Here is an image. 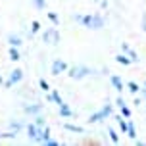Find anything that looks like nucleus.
<instances>
[{
    "mask_svg": "<svg viewBox=\"0 0 146 146\" xmlns=\"http://www.w3.org/2000/svg\"><path fill=\"white\" fill-rule=\"evenodd\" d=\"M81 25L87 27V29H92V31H100L106 25V21H104V17L100 14H88V15H83Z\"/></svg>",
    "mask_w": 146,
    "mask_h": 146,
    "instance_id": "obj_1",
    "label": "nucleus"
},
{
    "mask_svg": "<svg viewBox=\"0 0 146 146\" xmlns=\"http://www.w3.org/2000/svg\"><path fill=\"white\" fill-rule=\"evenodd\" d=\"M67 75L71 77V79H85L87 75H90V73H94L90 67H87V66H73V67H67Z\"/></svg>",
    "mask_w": 146,
    "mask_h": 146,
    "instance_id": "obj_2",
    "label": "nucleus"
},
{
    "mask_svg": "<svg viewBox=\"0 0 146 146\" xmlns=\"http://www.w3.org/2000/svg\"><path fill=\"white\" fill-rule=\"evenodd\" d=\"M42 42L46 44H58L60 42V33L56 27H48V29H44L42 33Z\"/></svg>",
    "mask_w": 146,
    "mask_h": 146,
    "instance_id": "obj_3",
    "label": "nucleus"
},
{
    "mask_svg": "<svg viewBox=\"0 0 146 146\" xmlns=\"http://www.w3.org/2000/svg\"><path fill=\"white\" fill-rule=\"evenodd\" d=\"M21 79H23V71L19 69V67H17V69H14V71L10 73V79H8V81H4L2 85H4L6 88H10L12 85H17V83H19Z\"/></svg>",
    "mask_w": 146,
    "mask_h": 146,
    "instance_id": "obj_4",
    "label": "nucleus"
},
{
    "mask_svg": "<svg viewBox=\"0 0 146 146\" xmlns=\"http://www.w3.org/2000/svg\"><path fill=\"white\" fill-rule=\"evenodd\" d=\"M67 67H69V66H67L64 60H54V62H52V69H50V71H52L54 77H58L60 73H66L67 71Z\"/></svg>",
    "mask_w": 146,
    "mask_h": 146,
    "instance_id": "obj_5",
    "label": "nucleus"
},
{
    "mask_svg": "<svg viewBox=\"0 0 146 146\" xmlns=\"http://www.w3.org/2000/svg\"><path fill=\"white\" fill-rule=\"evenodd\" d=\"M23 111L27 115H36V113H42V104H25Z\"/></svg>",
    "mask_w": 146,
    "mask_h": 146,
    "instance_id": "obj_6",
    "label": "nucleus"
},
{
    "mask_svg": "<svg viewBox=\"0 0 146 146\" xmlns=\"http://www.w3.org/2000/svg\"><path fill=\"white\" fill-rule=\"evenodd\" d=\"M110 83H111V87L115 88L117 92H123L125 90V83H123V79H121L119 75H111V77H110Z\"/></svg>",
    "mask_w": 146,
    "mask_h": 146,
    "instance_id": "obj_7",
    "label": "nucleus"
},
{
    "mask_svg": "<svg viewBox=\"0 0 146 146\" xmlns=\"http://www.w3.org/2000/svg\"><path fill=\"white\" fill-rule=\"evenodd\" d=\"M50 139V127L48 125H44V127H40V131H38V137L35 139V142H38V144H44V140Z\"/></svg>",
    "mask_w": 146,
    "mask_h": 146,
    "instance_id": "obj_8",
    "label": "nucleus"
},
{
    "mask_svg": "<svg viewBox=\"0 0 146 146\" xmlns=\"http://www.w3.org/2000/svg\"><path fill=\"white\" fill-rule=\"evenodd\" d=\"M25 131H27V137H29L31 140H35L36 137H38V131H40V127L35 123H29L27 127H25Z\"/></svg>",
    "mask_w": 146,
    "mask_h": 146,
    "instance_id": "obj_9",
    "label": "nucleus"
},
{
    "mask_svg": "<svg viewBox=\"0 0 146 146\" xmlns=\"http://www.w3.org/2000/svg\"><path fill=\"white\" fill-rule=\"evenodd\" d=\"M60 115H62V117H66V119H69V117H73L75 113H73V110L69 108V106H67L66 102H62V104H60Z\"/></svg>",
    "mask_w": 146,
    "mask_h": 146,
    "instance_id": "obj_10",
    "label": "nucleus"
},
{
    "mask_svg": "<svg viewBox=\"0 0 146 146\" xmlns=\"http://www.w3.org/2000/svg\"><path fill=\"white\" fill-rule=\"evenodd\" d=\"M104 119H106V115H104V111L100 110V111H94V113H90V117H88V123H102Z\"/></svg>",
    "mask_w": 146,
    "mask_h": 146,
    "instance_id": "obj_11",
    "label": "nucleus"
},
{
    "mask_svg": "<svg viewBox=\"0 0 146 146\" xmlns=\"http://www.w3.org/2000/svg\"><path fill=\"white\" fill-rule=\"evenodd\" d=\"M64 129L69 133H79V135H83L85 133V129L81 127V125H73V123H64Z\"/></svg>",
    "mask_w": 146,
    "mask_h": 146,
    "instance_id": "obj_12",
    "label": "nucleus"
},
{
    "mask_svg": "<svg viewBox=\"0 0 146 146\" xmlns=\"http://www.w3.org/2000/svg\"><path fill=\"white\" fill-rule=\"evenodd\" d=\"M127 137H129V139L131 140H135L137 139V127H135V123H131V121H127Z\"/></svg>",
    "mask_w": 146,
    "mask_h": 146,
    "instance_id": "obj_13",
    "label": "nucleus"
},
{
    "mask_svg": "<svg viewBox=\"0 0 146 146\" xmlns=\"http://www.w3.org/2000/svg\"><path fill=\"white\" fill-rule=\"evenodd\" d=\"M8 54H10V60H12V62H19V60H21V56H19V50H17V46H10Z\"/></svg>",
    "mask_w": 146,
    "mask_h": 146,
    "instance_id": "obj_14",
    "label": "nucleus"
},
{
    "mask_svg": "<svg viewBox=\"0 0 146 146\" xmlns=\"http://www.w3.org/2000/svg\"><path fill=\"white\" fill-rule=\"evenodd\" d=\"M115 62L117 64H121V66H131V60H129V56H127V54H117L115 56Z\"/></svg>",
    "mask_w": 146,
    "mask_h": 146,
    "instance_id": "obj_15",
    "label": "nucleus"
},
{
    "mask_svg": "<svg viewBox=\"0 0 146 146\" xmlns=\"http://www.w3.org/2000/svg\"><path fill=\"white\" fill-rule=\"evenodd\" d=\"M125 90H129L131 94H137L140 90V87H139V83H135V81H129L127 85H125Z\"/></svg>",
    "mask_w": 146,
    "mask_h": 146,
    "instance_id": "obj_16",
    "label": "nucleus"
},
{
    "mask_svg": "<svg viewBox=\"0 0 146 146\" xmlns=\"http://www.w3.org/2000/svg\"><path fill=\"white\" fill-rule=\"evenodd\" d=\"M8 42H10V46H17V48H19L23 44V40L17 35H8Z\"/></svg>",
    "mask_w": 146,
    "mask_h": 146,
    "instance_id": "obj_17",
    "label": "nucleus"
},
{
    "mask_svg": "<svg viewBox=\"0 0 146 146\" xmlns=\"http://www.w3.org/2000/svg\"><path fill=\"white\" fill-rule=\"evenodd\" d=\"M127 56H129V60H131V64H139V62H140L139 54H137V52H135V50H131V48L127 50Z\"/></svg>",
    "mask_w": 146,
    "mask_h": 146,
    "instance_id": "obj_18",
    "label": "nucleus"
},
{
    "mask_svg": "<svg viewBox=\"0 0 146 146\" xmlns=\"http://www.w3.org/2000/svg\"><path fill=\"white\" fill-rule=\"evenodd\" d=\"M50 96H52V102H56L58 106H60L62 102H64V98L60 96V90H52V92H50Z\"/></svg>",
    "mask_w": 146,
    "mask_h": 146,
    "instance_id": "obj_19",
    "label": "nucleus"
},
{
    "mask_svg": "<svg viewBox=\"0 0 146 146\" xmlns=\"http://www.w3.org/2000/svg\"><path fill=\"white\" fill-rule=\"evenodd\" d=\"M108 135H110V140H111L113 144H119V135H117V133L113 131L111 127H110V129H108Z\"/></svg>",
    "mask_w": 146,
    "mask_h": 146,
    "instance_id": "obj_20",
    "label": "nucleus"
},
{
    "mask_svg": "<svg viewBox=\"0 0 146 146\" xmlns=\"http://www.w3.org/2000/svg\"><path fill=\"white\" fill-rule=\"evenodd\" d=\"M102 111H104V115H106V117H110L111 113H113V106H111V104H104Z\"/></svg>",
    "mask_w": 146,
    "mask_h": 146,
    "instance_id": "obj_21",
    "label": "nucleus"
},
{
    "mask_svg": "<svg viewBox=\"0 0 146 146\" xmlns=\"http://www.w3.org/2000/svg\"><path fill=\"white\" fill-rule=\"evenodd\" d=\"M121 115H123L125 119H129V117H131V108H129L127 104H123V106H121Z\"/></svg>",
    "mask_w": 146,
    "mask_h": 146,
    "instance_id": "obj_22",
    "label": "nucleus"
},
{
    "mask_svg": "<svg viewBox=\"0 0 146 146\" xmlns=\"http://www.w3.org/2000/svg\"><path fill=\"white\" fill-rule=\"evenodd\" d=\"M10 127H12V131L19 133V131H21V127H23V123H21V121H10Z\"/></svg>",
    "mask_w": 146,
    "mask_h": 146,
    "instance_id": "obj_23",
    "label": "nucleus"
},
{
    "mask_svg": "<svg viewBox=\"0 0 146 146\" xmlns=\"http://www.w3.org/2000/svg\"><path fill=\"white\" fill-rule=\"evenodd\" d=\"M35 125H38V127H44V125H46V119H44L40 113H36V115H35Z\"/></svg>",
    "mask_w": 146,
    "mask_h": 146,
    "instance_id": "obj_24",
    "label": "nucleus"
},
{
    "mask_svg": "<svg viewBox=\"0 0 146 146\" xmlns=\"http://www.w3.org/2000/svg\"><path fill=\"white\" fill-rule=\"evenodd\" d=\"M15 135H17V133H15V131H8V133H0V139H8V140H12V139H15Z\"/></svg>",
    "mask_w": 146,
    "mask_h": 146,
    "instance_id": "obj_25",
    "label": "nucleus"
},
{
    "mask_svg": "<svg viewBox=\"0 0 146 146\" xmlns=\"http://www.w3.org/2000/svg\"><path fill=\"white\" fill-rule=\"evenodd\" d=\"M38 87L42 88L44 92H48V90H50V85H48V81H46V79H38Z\"/></svg>",
    "mask_w": 146,
    "mask_h": 146,
    "instance_id": "obj_26",
    "label": "nucleus"
},
{
    "mask_svg": "<svg viewBox=\"0 0 146 146\" xmlns=\"http://www.w3.org/2000/svg\"><path fill=\"white\" fill-rule=\"evenodd\" d=\"M33 6H35L36 10H44V8H46V0H33Z\"/></svg>",
    "mask_w": 146,
    "mask_h": 146,
    "instance_id": "obj_27",
    "label": "nucleus"
},
{
    "mask_svg": "<svg viewBox=\"0 0 146 146\" xmlns=\"http://www.w3.org/2000/svg\"><path fill=\"white\" fill-rule=\"evenodd\" d=\"M48 19H50L54 25H58V23H60V17H58V14H56V12H48Z\"/></svg>",
    "mask_w": 146,
    "mask_h": 146,
    "instance_id": "obj_28",
    "label": "nucleus"
},
{
    "mask_svg": "<svg viewBox=\"0 0 146 146\" xmlns=\"http://www.w3.org/2000/svg\"><path fill=\"white\" fill-rule=\"evenodd\" d=\"M40 31V21H31V33H38Z\"/></svg>",
    "mask_w": 146,
    "mask_h": 146,
    "instance_id": "obj_29",
    "label": "nucleus"
},
{
    "mask_svg": "<svg viewBox=\"0 0 146 146\" xmlns=\"http://www.w3.org/2000/svg\"><path fill=\"white\" fill-rule=\"evenodd\" d=\"M44 144H46V146H60V142H58V140H54V139H46V140H44Z\"/></svg>",
    "mask_w": 146,
    "mask_h": 146,
    "instance_id": "obj_30",
    "label": "nucleus"
},
{
    "mask_svg": "<svg viewBox=\"0 0 146 146\" xmlns=\"http://www.w3.org/2000/svg\"><path fill=\"white\" fill-rule=\"evenodd\" d=\"M123 104H125L123 96H117V98H115V106H119V108H121V106H123Z\"/></svg>",
    "mask_w": 146,
    "mask_h": 146,
    "instance_id": "obj_31",
    "label": "nucleus"
},
{
    "mask_svg": "<svg viewBox=\"0 0 146 146\" xmlns=\"http://www.w3.org/2000/svg\"><path fill=\"white\" fill-rule=\"evenodd\" d=\"M133 104H135V106H140V104H142V98H139V96L135 94V102Z\"/></svg>",
    "mask_w": 146,
    "mask_h": 146,
    "instance_id": "obj_32",
    "label": "nucleus"
},
{
    "mask_svg": "<svg viewBox=\"0 0 146 146\" xmlns=\"http://www.w3.org/2000/svg\"><path fill=\"white\" fill-rule=\"evenodd\" d=\"M142 31L146 33V14H142Z\"/></svg>",
    "mask_w": 146,
    "mask_h": 146,
    "instance_id": "obj_33",
    "label": "nucleus"
},
{
    "mask_svg": "<svg viewBox=\"0 0 146 146\" xmlns=\"http://www.w3.org/2000/svg\"><path fill=\"white\" fill-rule=\"evenodd\" d=\"M121 50L127 54V50H129V44H127V42H121Z\"/></svg>",
    "mask_w": 146,
    "mask_h": 146,
    "instance_id": "obj_34",
    "label": "nucleus"
},
{
    "mask_svg": "<svg viewBox=\"0 0 146 146\" xmlns=\"http://www.w3.org/2000/svg\"><path fill=\"white\" fill-rule=\"evenodd\" d=\"M98 2H100V6H102L104 10H106V8H108V0H98Z\"/></svg>",
    "mask_w": 146,
    "mask_h": 146,
    "instance_id": "obj_35",
    "label": "nucleus"
},
{
    "mask_svg": "<svg viewBox=\"0 0 146 146\" xmlns=\"http://www.w3.org/2000/svg\"><path fill=\"white\" fill-rule=\"evenodd\" d=\"M73 19H75V21H79V23H81V19H83V15H81V14H75V15H73Z\"/></svg>",
    "mask_w": 146,
    "mask_h": 146,
    "instance_id": "obj_36",
    "label": "nucleus"
},
{
    "mask_svg": "<svg viewBox=\"0 0 146 146\" xmlns=\"http://www.w3.org/2000/svg\"><path fill=\"white\" fill-rule=\"evenodd\" d=\"M140 92H142V100H146V87L140 88Z\"/></svg>",
    "mask_w": 146,
    "mask_h": 146,
    "instance_id": "obj_37",
    "label": "nucleus"
},
{
    "mask_svg": "<svg viewBox=\"0 0 146 146\" xmlns=\"http://www.w3.org/2000/svg\"><path fill=\"white\" fill-rule=\"evenodd\" d=\"M2 83H4V79H2V75H0V85H2Z\"/></svg>",
    "mask_w": 146,
    "mask_h": 146,
    "instance_id": "obj_38",
    "label": "nucleus"
},
{
    "mask_svg": "<svg viewBox=\"0 0 146 146\" xmlns=\"http://www.w3.org/2000/svg\"><path fill=\"white\" fill-rule=\"evenodd\" d=\"M144 87H146V81H144Z\"/></svg>",
    "mask_w": 146,
    "mask_h": 146,
    "instance_id": "obj_39",
    "label": "nucleus"
},
{
    "mask_svg": "<svg viewBox=\"0 0 146 146\" xmlns=\"http://www.w3.org/2000/svg\"><path fill=\"white\" fill-rule=\"evenodd\" d=\"M96 2H98V0H96Z\"/></svg>",
    "mask_w": 146,
    "mask_h": 146,
    "instance_id": "obj_40",
    "label": "nucleus"
}]
</instances>
